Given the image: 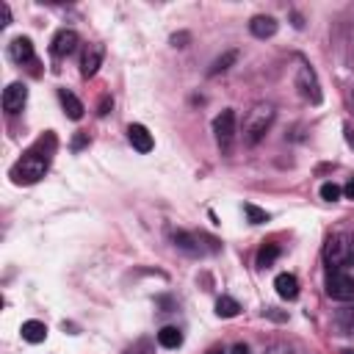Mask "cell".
Segmentation results:
<instances>
[{
	"instance_id": "obj_1",
	"label": "cell",
	"mask_w": 354,
	"mask_h": 354,
	"mask_svg": "<svg viewBox=\"0 0 354 354\" xmlns=\"http://www.w3.org/2000/svg\"><path fill=\"white\" fill-rule=\"evenodd\" d=\"M41 147H44V138H41L33 149H28V152L14 163L11 180H14L17 185H30V183H39V180L44 177V171H47V166H50V155L41 152Z\"/></svg>"
},
{
	"instance_id": "obj_2",
	"label": "cell",
	"mask_w": 354,
	"mask_h": 354,
	"mask_svg": "<svg viewBox=\"0 0 354 354\" xmlns=\"http://www.w3.org/2000/svg\"><path fill=\"white\" fill-rule=\"evenodd\" d=\"M271 122H274V105H268V102H257V105L246 113V119H243V141H246L249 147L257 144V141L268 133Z\"/></svg>"
},
{
	"instance_id": "obj_3",
	"label": "cell",
	"mask_w": 354,
	"mask_h": 354,
	"mask_svg": "<svg viewBox=\"0 0 354 354\" xmlns=\"http://www.w3.org/2000/svg\"><path fill=\"white\" fill-rule=\"evenodd\" d=\"M326 293L337 301L354 299V277L346 268H329L326 271Z\"/></svg>"
},
{
	"instance_id": "obj_4",
	"label": "cell",
	"mask_w": 354,
	"mask_h": 354,
	"mask_svg": "<svg viewBox=\"0 0 354 354\" xmlns=\"http://www.w3.org/2000/svg\"><path fill=\"white\" fill-rule=\"evenodd\" d=\"M324 260L329 263V268H343L354 260L351 246H348V235H332L324 246Z\"/></svg>"
},
{
	"instance_id": "obj_5",
	"label": "cell",
	"mask_w": 354,
	"mask_h": 354,
	"mask_svg": "<svg viewBox=\"0 0 354 354\" xmlns=\"http://www.w3.org/2000/svg\"><path fill=\"white\" fill-rule=\"evenodd\" d=\"M213 133H216V141H218L221 152H230L232 149V138H235V111L232 108L221 111L213 119Z\"/></svg>"
},
{
	"instance_id": "obj_6",
	"label": "cell",
	"mask_w": 354,
	"mask_h": 354,
	"mask_svg": "<svg viewBox=\"0 0 354 354\" xmlns=\"http://www.w3.org/2000/svg\"><path fill=\"white\" fill-rule=\"evenodd\" d=\"M296 86H299V91H301V97L304 100H310V102H321V91H318V80H315V72L310 69V66H299V72H296Z\"/></svg>"
},
{
	"instance_id": "obj_7",
	"label": "cell",
	"mask_w": 354,
	"mask_h": 354,
	"mask_svg": "<svg viewBox=\"0 0 354 354\" xmlns=\"http://www.w3.org/2000/svg\"><path fill=\"white\" fill-rule=\"evenodd\" d=\"M28 102V86L25 83H11L6 91H3V108L6 113H19Z\"/></svg>"
},
{
	"instance_id": "obj_8",
	"label": "cell",
	"mask_w": 354,
	"mask_h": 354,
	"mask_svg": "<svg viewBox=\"0 0 354 354\" xmlns=\"http://www.w3.org/2000/svg\"><path fill=\"white\" fill-rule=\"evenodd\" d=\"M77 47V33L75 30H58L55 36H53V44H50V53L55 55V58H64V55H69L72 50Z\"/></svg>"
},
{
	"instance_id": "obj_9",
	"label": "cell",
	"mask_w": 354,
	"mask_h": 354,
	"mask_svg": "<svg viewBox=\"0 0 354 354\" xmlns=\"http://www.w3.org/2000/svg\"><path fill=\"white\" fill-rule=\"evenodd\" d=\"M102 64V44H88L80 55V75L83 77H91Z\"/></svg>"
},
{
	"instance_id": "obj_10",
	"label": "cell",
	"mask_w": 354,
	"mask_h": 354,
	"mask_svg": "<svg viewBox=\"0 0 354 354\" xmlns=\"http://www.w3.org/2000/svg\"><path fill=\"white\" fill-rule=\"evenodd\" d=\"M127 138H130L133 149H138L141 155L152 152V147H155V141H152V136H149V130L144 124H130L127 127Z\"/></svg>"
},
{
	"instance_id": "obj_11",
	"label": "cell",
	"mask_w": 354,
	"mask_h": 354,
	"mask_svg": "<svg viewBox=\"0 0 354 354\" xmlns=\"http://www.w3.org/2000/svg\"><path fill=\"white\" fill-rule=\"evenodd\" d=\"M8 55H11V61H17V64L33 61V44H30V39H28V36H17V39L8 44Z\"/></svg>"
},
{
	"instance_id": "obj_12",
	"label": "cell",
	"mask_w": 354,
	"mask_h": 354,
	"mask_svg": "<svg viewBox=\"0 0 354 354\" xmlns=\"http://www.w3.org/2000/svg\"><path fill=\"white\" fill-rule=\"evenodd\" d=\"M249 30H252V36H257V39H268V36L277 33V19H274V17H266V14H257V17H252Z\"/></svg>"
},
{
	"instance_id": "obj_13",
	"label": "cell",
	"mask_w": 354,
	"mask_h": 354,
	"mask_svg": "<svg viewBox=\"0 0 354 354\" xmlns=\"http://www.w3.org/2000/svg\"><path fill=\"white\" fill-rule=\"evenodd\" d=\"M274 288H277V293H279L282 299H296V296H299V279H296L293 274H277Z\"/></svg>"
},
{
	"instance_id": "obj_14",
	"label": "cell",
	"mask_w": 354,
	"mask_h": 354,
	"mask_svg": "<svg viewBox=\"0 0 354 354\" xmlns=\"http://www.w3.org/2000/svg\"><path fill=\"white\" fill-rule=\"evenodd\" d=\"M58 100H61V105H64V111H66V116H69V119H75V122H77V119L83 116V102H80L72 91L61 88V91H58Z\"/></svg>"
},
{
	"instance_id": "obj_15",
	"label": "cell",
	"mask_w": 354,
	"mask_h": 354,
	"mask_svg": "<svg viewBox=\"0 0 354 354\" xmlns=\"http://www.w3.org/2000/svg\"><path fill=\"white\" fill-rule=\"evenodd\" d=\"M19 332H22V340H28V343H41L47 337V326L41 321H25Z\"/></svg>"
},
{
	"instance_id": "obj_16",
	"label": "cell",
	"mask_w": 354,
	"mask_h": 354,
	"mask_svg": "<svg viewBox=\"0 0 354 354\" xmlns=\"http://www.w3.org/2000/svg\"><path fill=\"white\" fill-rule=\"evenodd\" d=\"M158 343H160L163 348H180V346H183V332H180L177 326H163V329L158 332Z\"/></svg>"
},
{
	"instance_id": "obj_17",
	"label": "cell",
	"mask_w": 354,
	"mask_h": 354,
	"mask_svg": "<svg viewBox=\"0 0 354 354\" xmlns=\"http://www.w3.org/2000/svg\"><path fill=\"white\" fill-rule=\"evenodd\" d=\"M241 313V304L232 299V296H221L218 301H216V315L218 318H235Z\"/></svg>"
},
{
	"instance_id": "obj_18",
	"label": "cell",
	"mask_w": 354,
	"mask_h": 354,
	"mask_svg": "<svg viewBox=\"0 0 354 354\" xmlns=\"http://www.w3.org/2000/svg\"><path fill=\"white\" fill-rule=\"evenodd\" d=\"M277 254H279V246H277V243L260 246V252H257V266H260V268H268V266L277 260Z\"/></svg>"
},
{
	"instance_id": "obj_19",
	"label": "cell",
	"mask_w": 354,
	"mask_h": 354,
	"mask_svg": "<svg viewBox=\"0 0 354 354\" xmlns=\"http://www.w3.org/2000/svg\"><path fill=\"white\" fill-rule=\"evenodd\" d=\"M337 326H340L346 335H351V337H354V307L340 310V315H337Z\"/></svg>"
},
{
	"instance_id": "obj_20",
	"label": "cell",
	"mask_w": 354,
	"mask_h": 354,
	"mask_svg": "<svg viewBox=\"0 0 354 354\" xmlns=\"http://www.w3.org/2000/svg\"><path fill=\"white\" fill-rule=\"evenodd\" d=\"M243 213L249 216L252 224H263V221H268V213L260 210V207H254V205H243Z\"/></svg>"
},
{
	"instance_id": "obj_21",
	"label": "cell",
	"mask_w": 354,
	"mask_h": 354,
	"mask_svg": "<svg viewBox=\"0 0 354 354\" xmlns=\"http://www.w3.org/2000/svg\"><path fill=\"white\" fill-rule=\"evenodd\" d=\"M340 194H343V188L335 185V183H324V185H321V199H326V202H335Z\"/></svg>"
},
{
	"instance_id": "obj_22",
	"label": "cell",
	"mask_w": 354,
	"mask_h": 354,
	"mask_svg": "<svg viewBox=\"0 0 354 354\" xmlns=\"http://www.w3.org/2000/svg\"><path fill=\"white\" fill-rule=\"evenodd\" d=\"M230 61H235V53H227V55H224V58H218V61H216V64H213V66H210V75H216V72H224V69H227V64H230Z\"/></svg>"
},
{
	"instance_id": "obj_23",
	"label": "cell",
	"mask_w": 354,
	"mask_h": 354,
	"mask_svg": "<svg viewBox=\"0 0 354 354\" xmlns=\"http://www.w3.org/2000/svg\"><path fill=\"white\" fill-rule=\"evenodd\" d=\"M230 354H249V348H246L243 343H235V346L230 348Z\"/></svg>"
},
{
	"instance_id": "obj_24",
	"label": "cell",
	"mask_w": 354,
	"mask_h": 354,
	"mask_svg": "<svg viewBox=\"0 0 354 354\" xmlns=\"http://www.w3.org/2000/svg\"><path fill=\"white\" fill-rule=\"evenodd\" d=\"M343 194H346L348 199H354V177H351V180L346 183V188H343Z\"/></svg>"
},
{
	"instance_id": "obj_25",
	"label": "cell",
	"mask_w": 354,
	"mask_h": 354,
	"mask_svg": "<svg viewBox=\"0 0 354 354\" xmlns=\"http://www.w3.org/2000/svg\"><path fill=\"white\" fill-rule=\"evenodd\" d=\"M8 19H11V11H8V6H6V3H3V25H6V22H8Z\"/></svg>"
},
{
	"instance_id": "obj_26",
	"label": "cell",
	"mask_w": 354,
	"mask_h": 354,
	"mask_svg": "<svg viewBox=\"0 0 354 354\" xmlns=\"http://www.w3.org/2000/svg\"><path fill=\"white\" fill-rule=\"evenodd\" d=\"M83 144H86V136H77V138H75V149L83 147Z\"/></svg>"
},
{
	"instance_id": "obj_27",
	"label": "cell",
	"mask_w": 354,
	"mask_h": 354,
	"mask_svg": "<svg viewBox=\"0 0 354 354\" xmlns=\"http://www.w3.org/2000/svg\"><path fill=\"white\" fill-rule=\"evenodd\" d=\"M348 246H351V254H354V232H348Z\"/></svg>"
},
{
	"instance_id": "obj_28",
	"label": "cell",
	"mask_w": 354,
	"mask_h": 354,
	"mask_svg": "<svg viewBox=\"0 0 354 354\" xmlns=\"http://www.w3.org/2000/svg\"><path fill=\"white\" fill-rule=\"evenodd\" d=\"M346 138H348V144H351V147H354V136H351V133H348V130H346Z\"/></svg>"
},
{
	"instance_id": "obj_29",
	"label": "cell",
	"mask_w": 354,
	"mask_h": 354,
	"mask_svg": "<svg viewBox=\"0 0 354 354\" xmlns=\"http://www.w3.org/2000/svg\"><path fill=\"white\" fill-rule=\"evenodd\" d=\"M207 354H221V351H216V348H213V351H207Z\"/></svg>"
}]
</instances>
